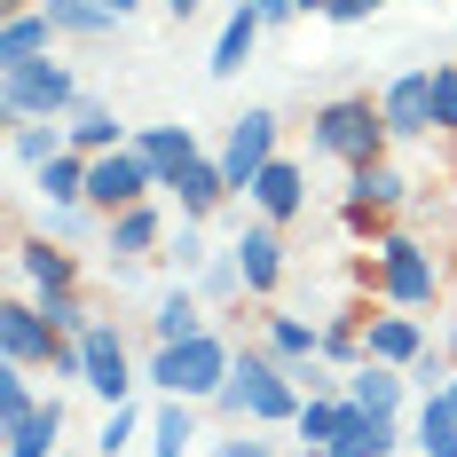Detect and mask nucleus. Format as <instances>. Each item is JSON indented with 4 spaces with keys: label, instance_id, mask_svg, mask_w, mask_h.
Returning a JSON list of instances; mask_svg holds the SVG:
<instances>
[{
    "label": "nucleus",
    "instance_id": "1",
    "mask_svg": "<svg viewBox=\"0 0 457 457\" xmlns=\"http://www.w3.org/2000/svg\"><path fill=\"white\" fill-rule=\"evenodd\" d=\"M300 403H308V386L276 363L261 339H245V347H237V370H228V386L213 395V411L245 418V426H292Z\"/></svg>",
    "mask_w": 457,
    "mask_h": 457
},
{
    "label": "nucleus",
    "instance_id": "2",
    "mask_svg": "<svg viewBox=\"0 0 457 457\" xmlns=\"http://www.w3.org/2000/svg\"><path fill=\"white\" fill-rule=\"evenodd\" d=\"M228 370H237V347H228V331H213V323H205L197 339H174V347H158L142 378H150L158 395H182V403H213V395L228 386Z\"/></svg>",
    "mask_w": 457,
    "mask_h": 457
},
{
    "label": "nucleus",
    "instance_id": "3",
    "mask_svg": "<svg viewBox=\"0 0 457 457\" xmlns=\"http://www.w3.org/2000/svg\"><path fill=\"white\" fill-rule=\"evenodd\" d=\"M0 347H8V363H16V370H55V378H87V363H79V339H71V331H55V316H47L32 292L0 308Z\"/></svg>",
    "mask_w": 457,
    "mask_h": 457
},
{
    "label": "nucleus",
    "instance_id": "4",
    "mask_svg": "<svg viewBox=\"0 0 457 457\" xmlns=\"http://www.w3.org/2000/svg\"><path fill=\"white\" fill-rule=\"evenodd\" d=\"M308 142H316L323 158H339V166H370V158H386V150H395L378 95H331L316 119H308Z\"/></svg>",
    "mask_w": 457,
    "mask_h": 457
},
{
    "label": "nucleus",
    "instance_id": "5",
    "mask_svg": "<svg viewBox=\"0 0 457 457\" xmlns=\"http://www.w3.org/2000/svg\"><path fill=\"white\" fill-rule=\"evenodd\" d=\"M370 284H378L386 308H411V316H418V308L442 300V261L418 245L411 228H395L386 245H370Z\"/></svg>",
    "mask_w": 457,
    "mask_h": 457
},
{
    "label": "nucleus",
    "instance_id": "6",
    "mask_svg": "<svg viewBox=\"0 0 457 457\" xmlns=\"http://www.w3.org/2000/svg\"><path fill=\"white\" fill-rule=\"evenodd\" d=\"M79 111V79L63 71V55H32L0 71V119H71Z\"/></svg>",
    "mask_w": 457,
    "mask_h": 457
},
{
    "label": "nucleus",
    "instance_id": "7",
    "mask_svg": "<svg viewBox=\"0 0 457 457\" xmlns=\"http://www.w3.org/2000/svg\"><path fill=\"white\" fill-rule=\"evenodd\" d=\"M142 197H158V174L142 166L135 142H127V150H103V158H87V213H95V221L127 213V205H142Z\"/></svg>",
    "mask_w": 457,
    "mask_h": 457
},
{
    "label": "nucleus",
    "instance_id": "8",
    "mask_svg": "<svg viewBox=\"0 0 457 457\" xmlns=\"http://www.w3.org/2000/svg\"><path fill=\"white\" fill-rule=\"evenodd\" d=\"M79 363H87V378H79V386H87L103 411H119V403L135 395V355H127V331H119V323L95 316L87 331H79Z\"/></svg>",
    "mask_w": 457,
    "mask_h": 457
},
{
    "label": "nucleus",
    "instance_id": "9",
    "mask_svg": "<svg viewBox=\"0 0 457 457\" xmlns=\"http://www.w3.org/2000/svg\"><path fill=\"white\" fill-rule=\"evenodd\" d=\"M276 142H284V119H276V111H245V119H228V142L213 150V158H221V174H228V189H237V197L261 182V166H276V158H284Z\"/></svg>",
    "mask_w": 457,
    "mask_h": 457
},
{
    "label": "nucleus",
    "instance_id": "10",
    "mask_svg": "<svg viewBox=\"0 0 457 457\" xmlns=\"http://www.w3.org/2000/svg\"><path fill=\"white\" fill-rule=\"evenodd\" d=\"M378 111H386V135L395 142H434V71H403L378 87Z\"/></svg>",
    "mask_w": 457,
    "mask_h": 457
},
{
    "label": "nucleus",
    "instance_id": "11",
    "mask_svg": "<svg viewBox=\"0 0 457 457\" xmlns=\"http://www.w3.org/2000/svg\"><path fill=\"white\" fill-rule=\"evenodd\" d=\"M16 276L32 284V300L79 292V253H71L63 237H16Z\"/></svg>",
    "mask_w": 457,
    "mask_h": 457
},
{
    "label": "nucleus",
    "instance_id": "12",
    "mask_svg": "<svg viewBox=\"0 0 457 457\" xmlns=\"http://www.w3.org/2000/svg\"><path fill=\"white\" fill-rule=\"evenodd\" d=\"M228 253H237V269H245V292L269 308L276 284H284V228H276V221H245Z\"/></svg>",
    "mask_w": 457,
    "mask_h": 457
},
{
    "label": "nucleus",
    "instance_id": "13",
    "mask_svg": "<svg viewBox=\"0 0 457 457\" xmlns=\"http://www.w3.org/2000/svg\"><path fill=\"white\" fill-rule=\"evenodd\" d=\"M166 237H174L166 213L142 197V205H127V213H111V221H103V253H111V261H158V253H166Z\"/></svg>",
    "mask_w": 457,
    "mask_h": 457
},
{
    "label": "nucleus",
    "instance_id": "14",
    "mask_svg": "<svg viewBox=\"0 0 457 457\" xmlns=\"http://www.w3.org/2000/svg\"><path fill=\"white\" fill-rule=\"evenodd\" d=\"M245 197H253V213H261V221H300V213H308V166H300V158H276V166H261V182L245 189Z\"/></svg>",
    "mask_w": 457,
    "mask_h": 457
},
{
    "label": "nucleus",
    "instance_id": "15",
    "mask_svg": "<svg viewBox=\"0 0 457 457\" xmlns=\"http://www.w3.org/2000/svg\"><path fill=\"white\" fill-rule=\"evenodd\" d=\"M363 339H370V355L363 363H395V370H411L434 339H426V323L411 316V308H378V316L363 323Z\"/></svg>",
    "mask_w": 457,
    "mask_h": 457
},
{
    "label": "nucleus",
    "instance_id": "16",
    "mask_svg": "<svg viewBox=\"0 0 457 457\" xmlns=\"http://www.w3.org/2000/svg\"><path fill=\"white\" fill-rule=\"evenodd\" d=\"M261 347H269L284 370H300V363H316V355H323V323L292 316V308H269V316H261Z\"/></svg>",
    "mask_w": 457,
    "mask_h": 457
},
{
    "label": "nucleus",
    "instance_id": "17",
    "mask_svg": "<svg viewBox=\"0 0 457 457\" xmlns=\"http://www.w3.org/2000/svg\"><path fill=\"white\" fill-rule=\"evenodd\" d=\"M166 189H174L182 221H205V213H221L228 197H237V189H228V174H221V158H189V166H182Z\"/></svg>",
    "mask_w": 457,
    "mask_h": 457
},
{
    "label": "nucleus",
    "instance_id": "18",
    "mask_svg": "<svg viewBox=\"0 0 457 457\" xmlns=\"http://www.w3.org/2000/svg\"><path fill=\"white\" fill-rule=\"evenodd\" d=\"M55 24H47V8H8L0 16V71L8 63H32V55H55Z\"/></svg>",
    "mask_w": 457,
    "mask_h": 457
},
{
    "label": "nucleus",
    "instance_id": "19",
    "mask_svg": "<svg viewBox=\"0 0 457 457\" xmlns=\"http://www.w3.org/2000/svg\"><path fill=\"white\" fill-rule=\"evenodd\" d=\"M395 442H403V418H378V411H363V403L347 395V426H339L331 457H386Z\"/></svg>",
    "mask_w": 457,
    "mask_h": 457
},
{
    "label": "nucleus",
    "instance_id": "20",
    "mask_svg": "<svg viewBox=\"0 0 457 457\" xmlns=\"http://www.w3.org/2000/svg\"><path fill=\"white\" fill-rule=\"evenodd\" d=\"M63 150H71V127L63 119H8V158L24 174H40L47 158H63Z\"/></svg>",
    "mask_w": 457,
    "mask_h": 457
},
{
    "label": "nucleus",
    "instance_id": "21",
    "mask_svg": "<svg viewBox=\"0 0 457 457\" xmlns=\"http://www.w3.org/2000/svg\"><path fill=\"white\" fill-rule=\"evenodd\" d=\"M135 150H142V166H150V174H158V189L174 182V174H182L189 158H205V150H197V135H189V127H135Z\"/></svg>",
    "mask_w": 457,
    "mask_h": 457
},
{
    "label": "nucleus",
    "instance_id": "22",
    "mask_svg": "<svg viewBox=\"0 0 457 457\" xmlns=\"http://www.w3.org/2000/svg\"><path fill=\"white\" fill-rule=\"evenodd\" d=\"M261 16H253V0H237L228 8V24H221V40H213V79H237L245 63H253V47H261Z\"/></svg>",
    "mask_w": 457,
    "mask_h": 457
},
{
    "label": "nucleus",
    "instance_id": "23",
    "mask_svg": "<svg viewBox=\"0 0 457 457\" xmlns=\"http://www.w3.org/2000/svg\"><path fill=\"white\" fill-rule=\"evenodd\" d=\"M347 197H363V205H378V213H403V205H411V174H403L395 158L347 166Z\"/></svg>",
    "mask_w": 457,
    "mask_h": 457
},
{
    "label": "nucleus",
    "instance_id": "24",
    "mask_svg": "<svg viewBox=\"0 0 457 457\" xmlns=\"http://www.w3.org/2000/svg\"><path fill=\"white\" fill-rule=\"evenodd\" d=\"M347 395H355L363 411H378V418H403L411 370H395V363H355V370H347Z\"/></svg>",
    "mask_w": 457,
    "mask_h": 457
},
{
    "label": "nucleus",
    "instance_id": "25",
    "mask_svg": "<svg viewBox=\"0 0 457 457\" xmlns=\"http://www.w3.org/2000/svg\"><path fill=\"white\" fill-rule=\"evenodd\" d=\"M0 457H63V395H47L24 426H8V450Z\"/></svg>",
    "mask_w": 457,
    "mask_h": 457
},
{
    "label": "nucleus",
    "instance_id": "26",
    "mask_svg": "<svg viewBox=\"0 0 457 457\" xmlns=\"http://www.w3.org/2000/svg\"><path fill=\"white\" fill-rule=\"evenodd\" d=\"M40 8H47V24H55L63 40H111V32L127 24V16H111L103 0H40Z\"/></svg>",
    "mask_w": 457,
    "mask_h": 457
},
{
    "label": "nucleus",
    "instance_id": "27",
    "mask_svg": "<svg viewBox=\"0 0 457 457\" xmlns=\"http://www.w3.org/2000/svg\"><path fill=\"white\" fill-rule=\"evenodd\" d=\"M189 450H197V403L166 395L158 418H150V457H189Z\"/></svg>",
    "mask_w": 457,
    "mask_h": 457
},
{
    "label": "nucleus",
    "instance_id": "28",
    "mask_svg": "<svg viewBox=\"0 0 457 457\" xmlns=\"http://www.w3.org/2000/svg\"><path fill=\"white\" fill-rule=\"evenodd\" d=\"M127 127H119V111H103V103H79V111H71V150H79V158H103V150H127Z\"/></svg>",
    "mask_w": 457,
    "mask_h": 457
},
{
    "label": "nucleus",
    "instance_id": "29",
    "mask_svg": "<svg viewBox=\"0 0 457 457\" xmlns=\"http://www.w3.org/2000/svg\"><path fill=\"white\" fill-rule=\"evenodd\" d=\"M418 450L426 457H457V395L450 386H434V395L418 403Z\"/></svg>",
    "mask_w": 457,
    "mask_h": 457
},
{
    "label": "nucleus",
    "instance_id": "30",
    "mask_svg": "<svg viewBox=\"0 0 457 457\" xmlns=\"http://www.w3.org/2000/svg\"><path fill=\"white\" fill-rule=\"evenodd\" d=\"M32 189H40V205H87V158L79 150L47 158L40 174H32Z\"/></svg>",
    "mask_w": 457,
    "mask_h": 457
},
{
    "label": "nucleus",
    "instance_id": "31",
    "mask_svg": "<svg viewBox=\"0 0 457 457\" xmlns=\"http://www.w3.org/2000/svg\"><path fill=\"white\" fill-rule=\"evenodd\" d=\"M150 331H158V347H174V339H197V331H205V300H197L189 284H174V292L158 300V316H150Z\"/></svg>",
    "mask_w": 457,
    "mask_h": 457
},
{
    "label": "nucleus",
    "instance_id": "32",
    "mask_svg": "<svg viewBox=\"0 0 457 457\" xmlns=\"http://www.w3.org/2000/svg\"><path fill=\"white\" fill-rule=\"evenodd\" d=\"M339 426H347V395H308L300 418H292V434H300L308 450H331V442H339Z\"/></svg>",
    "mask_w": 457,
    "mask_h": 457
},
{
    "label": "nucleus",
    "instance_id": "33",
    "mask_svg": "<svg viewBox=\"0 0 457 457\" xmlns=\"http://www.w3.org/2000/svg\"><path fill=\"white\" fill-rule=\"evenodd\" d=\"M363 323H370V308H347V316H331V323H323V363H339V370H355V363H363V355H370Z\"/></svg>",
    "mask_w": 457,
    "mask_h": 457
},
{
    "label": "nucleus",
    "instance_id": "34",
    "mask_svg": "<svg viewBox=\"0 0 457 457\" xmlns=\"http://www.w3.org/2000/svg\"><path fill=\"white\" fill-rule=\"evenodd\" d=\"M40 403H47V395H32V370H16V363L0 370V434H8V426H24Z\"/></svg>",
    "mask_w": 457,
    "mask_h": 457
},
{
    "label": "nucleus",
    "instance_id": "35",
    "mask_svg": "<svg viewBox=\"0 0 457 457\" xmlns=\"http://www.w3.org/2000/svg\"><path fill=\"white\" fill-rule=\"evenodd\" d=\"M135 426H142V411H135V403H119V411H103V426H95V450H103V457H119L127 442H135Z\"/></svg>",
    "mask_w": 457,
    "mask_h": 457
},
{
    "label": "nucleus",
    "instance_id": "36",
    "mask_svg": "<svg viewBox=\"0 0 457 457\" xmlns=\"http://www.w3.org/2000/svg\"><path fill=\"white\" fill-rule=\"evenodd\" d=\"M434 127L442 142H457V63H434Z\"/></svg>",
    "mask_w": 457,
    "mask_h": 457
},
{
    "label": "nucleus",
    "instance_id": "37",
    "mask_svg": "<svg viewBox=\"0 0 457 457\" xmlns=\"http://www.w3.org/2000/svg\"><path fill=\"white\" fill-rule=\"evenodd\" d=\"M166 261H174V269H205V261H213V253H205V228H197V221H182V228H174V237H166Z\"/></svg>",
    "mask_w": 457,
    "mask_h": 457
},
{
    "label": "nucleus",
    "instance_id": "38",
    "mask_svg": "<svg viewBox=\"0 0 457 457\" xmlns=\"http://www.w3.org/2000/svg\"><path fill=\"white\" fill-rule=\"evenodd\" d=\"M205 300H253V292H245V269H237V253H221V261H213V269H205Z\"/></svg>",
    "mask_w": 457,
    "mask_h": 457
},
{
    "label": "nucleus",
    "instance_id": "39",
    "mask_svg": "<svg viewBox=\"0 0 457 457\" xmlns=\"http://www.w3.org/2000/svg\"><path fill=\"white\" fill-rule=\"evenodd\" d=\"M40 308H47V316H55V331H71V339H79V331H87V323H95V308H87V300H79V292H55V300H40Z\"/></svg>",
    "mask_w": 457,
    "mask_h": 457
},
{
    "label": "nucleus",
    "instance_id": "40",
    "mask_svg": "<svg viewBox=\"0 0 457 457\" xmlns=\"http://www.w3.org/2000/svg\"><path fill=\"white\" fill-rule=\"evenodd\" d=\"M450 378H457V370H450V355H442V347H426V355L411 363V386H418V395H434V386H450Z\"/></svg>",
    "mask_w": 457,
    "mask_h": 457
},
{
    "label": "nucleus",
    "instance_id": "41",
    "mask_svg": "<svg viewBox=\"0 0 457 457\" xmlns=\"http://www.w3.org/2000/svg\"><path fill=\"white\" fill-rule=\"evenodd\" d=\"M378 8H386V0H331L323 16H331V24H363V16H378Z\"/></svg>",
    "mask_w": 457,
    "mask_h": 457
},
{
    "label": "nucleus",
    "instance_id": "42",
    "mask_svg": "<svg viewBox=\"0 0 457 457\" xmlns=\"http://www.w3.org/2000/svg\"><path fill=\"white\" fill-rule=\"evenodd\" d=\"M253 16L276 32V24H292V16H300V0H253Z\"/></svg>",
    "mask_w": 457,
    "mask_h": 457
},
{
    "label": "nucleus",
    "instance_id": "43",
    "mask_svg": "<svg viewBox=\"0 0 457 457\" xmlns=\"http://www.w3.org/2000/svg\"><path fill=\"white\" fill-rule=\"evenodd\" d=\"M213 457H276L269 442H253V434H237V442H213Z\"/></svg>",
    "mask_w": 457,
    "mask_h": 457
},
{
    "label": "nucleus",
    "instance_id": "44",
    "mask_svg": "<svg viewBox=\"0 0 457 457\" xmlns=\"http://www.w3.org/2000/svg\"><path fill=\"white\" fill-rule=\"evenodd\" d=\"M197 8H205V0H166V16H174V24H189Z\"/></svg>",
    "mask_w": 457,
    "mask_h": 457
},
{
    "label": "nucleus",
    "instance_id": "45",
    "mask_svg": "<svg viewBox=\"0 0 457 457\" xmlns=\"http://www.w3.org/2000/svg\"><path fill=\"white\" fill-rule=\"evenodd\" d=\"M103 8H111V16H135V8H142V0H103Z\"/></svg>",
    "mask_w": 457,
    "mask_h": 457
},
{
    "label": "nucleus",
    "instance_id": "46",
    "mask_svg": "<svg viewBox=\"0 0 457 457\" xmlns=\"http://www.w3.org/2000/svg\"><path fill=\"white\" fill-rule=\"evenodd\" d=\"M323 8H331V0H300V16H323Z\"/></svg>",
    "mask_w": 457,
    "mask_h": 457
},
{
    "label": "nucleus",
    "instance_id": "47",
    "mask_svg": "<svg viewBox=\"0 0 457 457\" xmlns=\"http://www.w3.org/2000/svg\"><path fill=\"white\" fill-rule=\"evenodd\" d=\"M300 457H331V450H308V442H300Z\"/></svg>",
    "mask_w": 457,
    "mask_h": 457
},
{
    "label": "nucleus",
    "instance_id": "48",
    "mask_svg": "<svg viewBox=\"0 0 457 457\" xmlns=\"http://www.w3.org/2000/svg\"><path fill=\"white\" fill-rule=\"evenodd\" d=\"M8 8H24V0H8ZM32 8H40V0H32Z\"/></svg>",
    "mask_w": 457,
    "mask_h": 457
}]
</instances>
